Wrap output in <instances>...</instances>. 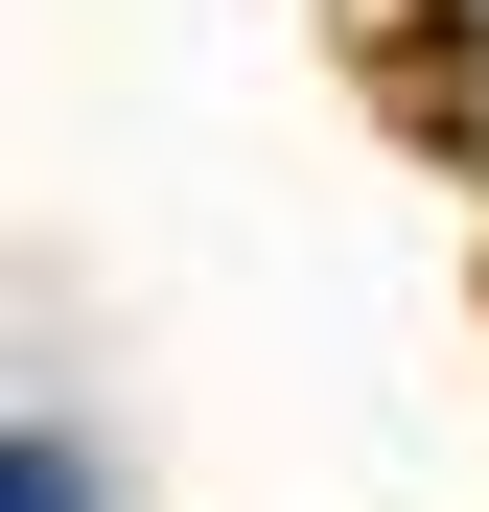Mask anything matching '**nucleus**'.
Returning a JSON list of instances; mask_svg holds the SVG:
<instances>
[{
    "label": "nucleus",
    "mask_w": 489,
    "mask_h": 512,
    "mask_svg": "<svg viewBox=\"0 0 489 512\" xmlns=\"http://www.w3.org/2000/svg\"><path fill=\"white\" fill-rule=\"evenodd\" d=\"M0 512H70V443H24V466H0Z\"/></svg>",
    "instance_id": "nucleus-1"
}]
</instances>
